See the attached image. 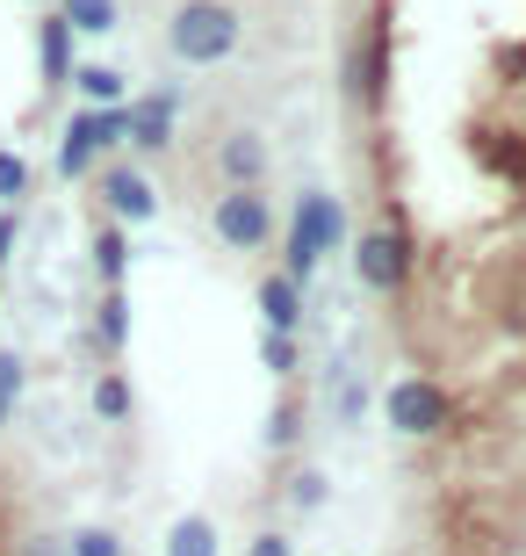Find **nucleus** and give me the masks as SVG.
<instances>
[{
    "instance_id": "obj_16",
    "label": "nucleus",
    "mask_w": 526,
    "mask_h": 556,
    "mask_svg": "<svg viewBox=\"0 0 526 556\" xmlns=\"http://www.w3.org/2000/svg\"><path fill=\"white\" fill-rule=\"evenodd\" d=\"M94 413H102V419L130 413V383H123V376H102V383H94Z\"/></svg>"
},
{
    "instance_id": "obj_13",
    "label": "nucleus",
    "mask_w": 526,
    "mask_h": 556,
    "mask_svg": "<svg viewBox=\"0 0 526 556\" xmlns=\"http://www.w3.org/2000/svg\"><path fill=\"white\" fill-rule=\"evenodd\" d=\"M166 556H217V528L203 514H188L174 535H166Z\"/></svg>"
},
{
    "instance_id": "obj_9",
    "label": "nucleus",
    "mask_w": 526,
    "mask_h": 556,
    "mask_svg": "<svg viewBox=\"0 0 526 556\" xmlns=\"http://www.w3.org/2000/svg\"><path fill=\"white\" fill-rule=\"evenodd\" d=\"M260 311H267L274 332H296L304 326V289L288 282V275H274V282H260Z\"/></svg>"
},
{
    "instance_id": "obj_19",
    "label": "nucleus",
    "mask_w": 526,
    "mask_h": 556,
    "mask_svg": "<svg viewBox=\"0 0 526 556\" xmlns=\"http://www.w3.org/2000/svg\"><path fill=\"white\" fill-rule=\"evenodd\" d=\"M15 391H22V362L0 354V427H8V413H15Z\"/></svg>"
},
{
    "instance_id": "obj_10",
    "label": "nucleus",
    "mask_w": 526,
    "mask_h": 556,
    "mask_svg": "<svg viewBox=\"0 0 526 556\" xmlns=\"http://www.w3.org/2000/svg\"><path fill=\"white\" fill-rule=\"evenodd\" d=\"M37 51H43V80H65L73 73V29H65V15H51L37 29Z\"/></svg>"
},
{
    "instance_id": "obj_7",
    "label": "nucleus",
    "mask_w": 526,
    "mask_h": 556,
    "mask_svg": "<svg viewBox=\"0 0 526 556\" xmlns=\"http://www.w3.org/2000/svg\"><path fill=\"white\" fill-rule=\"evenodd\" d=\"M174 109H181V102H174L166 87H159V94H144L138 109H123V116H130V144H138V152H159V144L174 138Z\"/></svg>"
},
{
    "instance_id": "obj_5",
    "label": "nucleus",
    "mask_w": 526,
    "mask_h": 556,
    "mask_svg": "<svg viewBox=\"0 0 526 556\" xmlns=\"http://www.w3.org/2000/svg\"><path fill=\"white\" fill-rule=\"evenodd\" d=\"M354 275H361L368 289H397V282H405V239H397V231H361Z\"/></svg>"
},
{
    "instance_id": "obj_6",
    "label": "nucleus",
    "mask_w": 526,
    "mask_h": 556,
    "mask_svg": "<svg viewBox=\"0 0 526 556\" xmlns=\"http://www.w3.org/2000/svg\"><path fill=\"white\" fill-rule=\"evenodd\" d=\"M440 413H447V397L433 391V383H419V376L389 391V419H397V433H433V427H440Z\"/></svg>"
},
{
    "instance_id": "obj_24",
    "label": "nucleus",
    "mask_w": 526,
    "mask_h": 556,
    "mask_svg": "<svg viewBox=\"0 0 526 556\" xmlns=\"http://www.w3.org/2000/svg\"><path fill=\"white\" fill-rule=\"evenodd\" d=\"M29 556H65V549H59V542H29Z\"/></svg>"
},
{
    "instance_id": "obj_22",
    "label": "nucleus",
    "mask_w": 526,
    "mask_h": 556,
    "mask_svg": "<svg viewBox=\"0 0 526 556\" xmlns=\"http://www.w3.org/2000/svg\"><path fill=\"white\" fill-rule=\"evenodd\" d=\"M8 253H15V210H0V268H8Z\"/></svg>"
},
{
    "instance_id": "obj_14",
    "label": "nucleus",
    "mask_w": 526,
    "mask_h": 556,
    "mask_svg": "<svg viewBox=\"0 0 526 556\" xmlns=\"http://www.w3.org/2000/svg\"><path fill=\"white\" fill-rule=\"evenodd\" d=\"M65 80L80 87L87 102H123V73H116V65H73Z\"/></svg>"
},
{
    "instance_id": "obj_17",
    "label": "nucleus",
    "mask_w": 526,
    "mask_h": 556,
    "mask_svg": "<svg viewBox=\"0 0 526 556\" xmlns=\"http://www.w3.org/2000/svg\"><path fill=\"white\" fill-rule=\"evenodd\" d=\"M123 340H130V304L108 289V304H102V348H123Z\"/></svg>"
},
{
    "instance_id": "obj_8",
    "label": "nucleus",
    "mask_w": 526,
    "mask_h": 556,
    "mask_svg": "<svg viewBox=\"0 0 526 556\" xmlns=\"http://www.w3.org/2000/svg\"><path fill=\"white\" fill-rule=\"evenodd\" d=\"M108 210L130 217V225H144V217H159V195H152V181H144L138 166H116L108 174Z\"/></svg>"
},
{
    "instance_id": "obj_21",
    "label": "nucleus",
    "mask_w": 526,
    "mask_h": 556,
    "mask_svg": "<svg viewBox=\"0 0 526 556\" xmlns=\"http://www.w3.org/2000/svg\"><path fill=\"white\" fill-rule=\"evenodd\" d=\"M267 369H296V340H288V332H267Z\"/></svg>"
},
{
    "instance_id": "obj_23",
    "label": "nucleus",
    "mask_w": 526,
    "mask_h": 556,
    "mask_svg": "<svg viewBox=\"0 0 526 556\" xmlns=\"http://www.w3.org/2000/svg\"><path fill=\"white\" fill-rule=\"evenodd\" d=\"M253 556H288V542L282 535H260V542H253Z\"/></svg>"
},
{
    "instance_id": "obj_20",
    "label": "nucleus",
    "mask_w": 526,
    "mask_h": 556,
    "mask_svg": "<svg viewBox=\"0 0 526 556\" xmlns=\"http://www.w3.org/2000/svg\"><path fill=\"white\" fill-rule=\"evenodd\" d=\"M65 556H123V549H116V535L87 528V535H73V549H65Z\"/></svg>"
},
{
    "instance_id": "obj_11",
    "label": "nucleus",
    "mask_w": 526,
    "mask_h": 556,
    "mask_svg": "<svg viewBox=\"0 0 526 556\" xmlns=\"http://www.w3.org/2000/svg\"><path fill=\"white\" fill-rule=\"evenodd\" d=\"M59 15H65L73 37H108V29H116V0H65Z\"/></svg>"
},
{
    "instance_id": "obj_2",
    "label": "nucleus",
    "mask_w": 526,
    "mask_h": 556,
    "mask_svg": "<svg viewBox=\"0 0 526 556\" xmlns=\"http://www.w3.org/2000/svg\"><path fill=\"white\" fill-rule=\"evenodd\" d=\"M346 239V210L324 195V188H310L304 203H296V231H288V282H310L318 275V261Z\"/></svg>"
},
{
    "instance_id": "obj_18",
    "label": "nucleus",
    "mask_w": 526,
    "mask_h": 556,
    "mask_svg": "<svg viewBox=\"0 0 526 556\" xmlns=\"http://www.w3.org/2000/svg\"><path fill=\"white\" fill-rule=\"evenodd\" d=\"M22 188H29V166H22V152H0V203H22Z\"/></svg>"
},
{
    "instance_id": "obj_1",
    "label": "nucleus",
    "mask_w": 526,
    "mask_h": 556,
    "mask_svg": "<svg viewBox=\"0 0 526 556\" xmlns=\"http://www.w3.org/2000/svg\"><path fill=\"white\" fill-rule=\"evenodd\" d=\"M166 43H174V59H188V65H217V59H231V43H239V15H231L223 0H188V8H174V22H166Z\"/></svg>"
},
{
    "instance_id": "obj_4",
    "label": "nucleus",
    "mask_w": 526,
    "mask_h": 556,
    "mask_svg": "<svg viewBox=\"0 0 526 556\" xmlns=\"http://www.w3.org/2000/svg\"><path fill=\"white\" fill-rule=\"evenodd\" d=\"M267 231H274V217H267V203L253 195V188H231L217 203V239L223 247H260Z\"/></svg>"
},
{
    "instance_id": "obj_3",
    "label": "nucleus",
    "mask_w": 526,
    "mask_h": 556,
    "mask_svg": "<svg viewBox=\"0 0 526 556\" xmlns=\"http://www.w3.org/2000/svg\"><path fill=\"white\" fill-rule=\"evenodd\" d=\"M123 138H130V116H123L116 102L80 109V116L65 124V138H59V174H65V181H80L87 166H94V152H108V144H123Z\"/></svg>"
},
{
    "instance_id": "obj_15",
    "label": "nucleus",
    "mask_w": 526,
    "mask_h": 556,
    "mask_svg": "<svg viewBox=\"0 0 526 556\" xmlns=\"http://www.w3.org/2000/svg\"><path fill=\"white\" fill-rule=\"evenodd\" d=\"M94 268H102L108 289L123 282V268H130V247H123V231H102V239H94Z\"/></svg>"
},
{
    "instance_id": "obj_12",
    "label": "nucleus",
    "mask_w": 526,
    "mask_h": 556,
    "mask_svg": "<svg viewBox=\"0 0 526 556\" xmlns=\"http://www.w3.org/2000/svg\"><path fill=\"white\" fill-rule=\"evenodd\" d=\"M260 166H267V144L260 138H223V174H231V181H260Z\"/></svg>"
}]
</instances>
